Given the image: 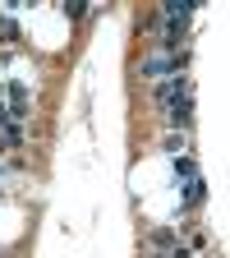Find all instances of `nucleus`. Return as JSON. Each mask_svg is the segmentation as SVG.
Wrapping results in <instances>:
<instances>
[{
	"label": "nucleus",
	"instance_id": "obj_1",
	"mask_svg": "<svg viewBox=\"0 0 230 258\" xmlns=\"http://www.w3.org/2000/svg\"><path fill=\"white\" fill-rule=\"evenodd\" d=\"M175 97H193V83H189L184 74H171V79H161V88H157V102H161V106H171Z\"/></svg>",
	"mask_w": 230,
	"mask_h": 258
},
{
	"label": "nucleus",
	"instance_id": "obj_2",
	"mask_svg": "<svg viewBox=\"0 0 230 258\" xmlns=\"http://www.w3.org/2000/svg\"><path fill=\"white\" fill-rule=\"evenodd\" d=\"M166 120L175 129H189V120H193V97H175V102L166 106Z\"/></svg>",
	"mask_w": 230,
	"mask_h": 258
},
{
	"label": "nucleus",
	"instance_id": "obj_3",
	"mask_svg": "<svg viewBox=\"0 0 230 258\" xmlns=\"http://www.w3.org/2000/svg\"><path fill=\"white\" fill-rule=\"evenodd\" d=\"M64 14H69V19H83L88 14V0H64Z\"/></svg>",
	"mask_w": 230,
	"mask_h": 258
}]
</instances>
